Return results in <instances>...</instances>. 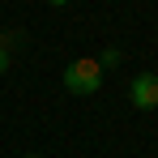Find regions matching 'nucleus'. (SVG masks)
<instances>
[{"mask_svg": "<svg viewBox=\"0 0 158 158\" xmlns=\"http://www.w3.org/2000/svg\"><path fill=\"white\" fill-rule=\"evenodd\" d=\"M60 81H64L69 94H98V90H103V69H98V60L81 56V60H73V64L64 69Z\"/></svg>", "mask_w": 158, "mask_h": 158, "instance_id": "obj_1", "label": "nucleus"}, {"mask_svg": "<svg viewBox=\"0 0 158 158\" xmlns=\"http://www.w3.org/2000/svg\"><path fill=\"white\" fill-rule=\"evenodd\" d=\"M128 98L137 111H154L158 107V73H137L128 81Z\"/></svg>", "mask_w": 158, "mask_h": 158, "instance_id": "obj_2", "label": "nucleus"}, {"mask_svg": "<svg viewBox=\"0 0 158 158\" xmlns=\"http://www.w3.org/2000/svg\"><path fill=\"white\" fill-rule=\"evenodd\" d=\"M115 64H120V52H115V47H107V52L98 56V69H115Z\"/></svg>", "mask_w": 158, "mask_h": 158, "instance_id": "obj_3", "label": "nucleus"}, {"mask_svg": "<svg viewBox=\"0 0 158 158\" xmlns=\"http://www.w3.org/2000/svg\"><path fill=\"white\" fill-rule=\"evenodd\" d=\"M9 64H13V56H9V52H4V47H0V77L9 73Z\"/></svg>", "mask_w": 158, "mask_h": 158, "instance_id": "obj_4", "label": "nucleus"}, {"mask_svg": "<svg viewBox=\"0 0 158 158\" xmlns=\"http://www.w3.org/2000/svg\"><path fill=\"white\" fill-rule=\"evenodd\" d=\"M47 4H56V9H64V4H69V0H47Z\"/></svg>", "mask_w": 158, "mask_h": 158, "instance_id": "obj_5", "label": "nucleus"}, {"mask_svg": "<svg viewBox=\"0 0 158 158\" xmlns=\"http://www.w3.org/2000/svg\"><path fill=\"white\" fill-rule=\"evenodd\" d=\"M22 158H39V154H22Z\"/></svg>", "mask_w": 158, "mask_h": 158, "instance_id": "obj_6", "label": "nucleus"}]
</instances>
